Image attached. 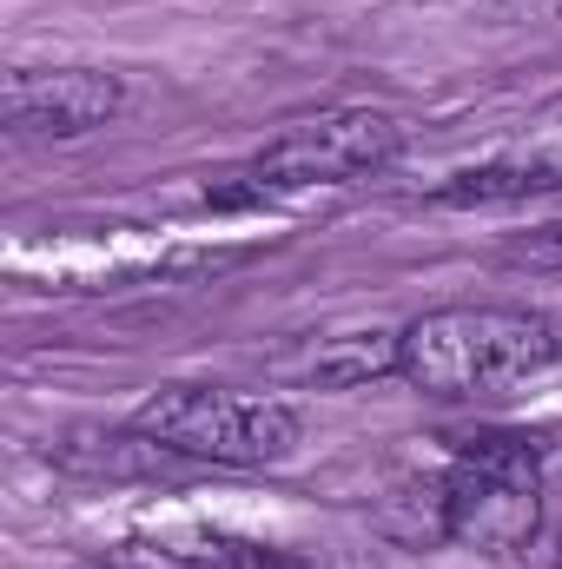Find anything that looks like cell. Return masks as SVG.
Listing matches in <instances>:
<instances>
[{"label":"cell","instance_id":"4","mask_svg":"<svg viewBox=\"0 0 562 569\" xmlns=\"http://www.w3.org/2000/svg\"><path fill=\"white\" fill-rule=\"evenodd\" d=\"M404 152V127L378 107H344V113H324V120H304L291 127L284 140H272L259 152L252 179L259 186H344V179H364V172H384L391 159Z\"/></svg>","mask_w":562,"mask_h":569},{"label":"cell","instance_id":"9","mask_svg":"<svg viewBox=\"0 0 562 569\" xmlns=\"http://www.w3.org/2000/svg\"><path fill=\"white\" fill-rule=\"evenodd\" d=\"M556 569H562V537H556Z\"/></svg>","mask_w":562,"mask_h":569},{"label":"cell","instance_id":"3","mask_svg":"<svg viewBox=\"0 0 562 569\" xmlns=\"http://www.w3.org/2000/svg\"><path fill=\"white\" fill-rule=\"evenodd\" d=\"M543 523V463L530 437H476L443 477V537L476 557H510Z\"/></svg>","mask_w":562,"mask_h":569},{"label":"cell","instance_id":"1","mask_svg":"<svg viewBox=\"0 0 562 569\" xmlns=\"http://www.w3.org/2000/svg\"><path fill=\"white\" fill-rule=\"evenodd\" d=\"M562 358V325L516 305H436L404 325V378L423 398H490Z\"/></svg>","mask_w":562,"mask_h":569},{"label":"cell","instance_id":"7","mask_svg":"<svg viewBox=\"0 0 562 569\" xmlns=\"http://www.w3.org/2000/svg\"><path fill=\"white\" fill-rule=\"evenodd\" d=\"M562 192L556 159H530V166H483V172H456L436 199L443 206H516V199H543Z\"/></svg>","mask_w":562,"mask_h":569},{"label":"cell","instance_id":"5","mask_svg":"<svg viewBox=\"0 0 562 569\" xmlns=\"http://www.w3.org/2000/svg\"><path fill=\"white\" fill-rule=\"evenodd\" d=\"M120 107H127V87L120 73H100V67H20L7 73V93H0L7 133L20 140H80L120 120Z\"/></svg>","mask_w":562,"mask_h":569},{"label":"cell","instance_id":"6","mask_svg":"<svg viewBox=\"0 0 562 569\" xmlns=\"http://www.w3.org/2000/svg\"><path fill=\"white\" fill-rule=\"evenodd\" d=\"M398 365H404V331H344L311 358V378L324 391H351V385H371Z\"/></svg>","mask_w":562,"mask_h":569},{"label":"cell","instance_id":"8","mask_svg":"<svg viewBox=\"0 0 562 569\" xmlns=\"http://www.w3.org/2000/svg\"><path fill=\"white\" fill-rule=\"evenodd\" d=\"M510 259H516V266H530V272H562V226H543V232L516 239V246H510Z\"/></svg>","mask_w":562,"mask_h":569},{"label":"cell","instance_id":"2","mask_svg":"<svg viewBox=\"0 0 562 569\" xmlns=\"http://www.w3.org/2000/svg\"><path fill=\"white\" fill-rule=\"evenodd\" d=\"M133 437L152 450L192 457V463H225V470H265L298 450V411L279 398H245L219 385H172L145 398Z\"/></svg>","mask_w":562,"mask_h":569}]
</instances>
